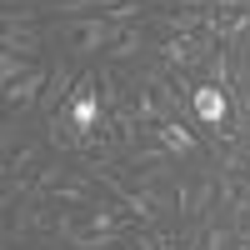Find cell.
I'll return each instance as SVG.
<instances>
[{
	"mask_svg": "<svg viewBox=\"0 0 250 250\" xmlns=\"http://www.w3.org/2000/svg\"><path fill=\"white\" fill-rule=\"evenodd\" d=\"M60 30L70 35L75 55H100V50H110V45H115V35H120V25H115V20H105V15H80V20H60Z\"/></svg>",
	"mask_w": 250,
	"mask_h": 250,
	"instance_id": "1",
	"label": "cell"
},
{
	"mask_svg": "<svg viewBox=\"0 0 250 250\" xmlns=\"http://www.w3.org/2000/svg\"><path fill=\"white\" fill-rule=\"evenodd\" d=\"M50 70H55V65H40V60H35V70H30L25 80L5 85V110H10V115H25L30 105H40L45 90H50Z\"/></svg>",
	"mask_w": 250,
	"mask_h": 250,
	"instance_id": "2",
	"label": "cell"
},
{
	"mask_svg": "<svg viewBox=\"0 0 250 250\" xmlns=\"http://www.w3.org/2000/svg\"><path fill=\"white\" fill-rule=\"evenodd\" d=\"M170 155H195V145H200V135H195V125H185V120H165V125H155L150 130Z\"/></svg>",
	"mask_w": 250,
	"mask_h": 250,
	"instance_id": "3",
	"label": "cell"
},
{
	"mask_svg": "<svg viewBox=\"0 0 250 250\" xmlns=\"http://www.w3.org/2000/svg\"><path fill=\"white\" fill-rule=\"evenodd\" d=\"M75 70L70 65H55L50 70V90H45V100H40V115H55V110H65V100L75 95Z\"/></svg>",
	"mask_w": 250,
	"mask_h": 250,
	"instance_id": "4",
	"label": "cell"
},
{
	"mask_svg": "<svg viewBox=\"0 0 250 250\" xmlns=\"http://www.w3.org/2000/svg\"><path fill=\"white\" fill-rule=\"evenodd\" d=\"M215 190H220V180H215V165H210V170H205V175L190 185V210H185V220H210Z\"/></svg>",
	"mask_w": 250,
	"mask_h": 250,
	"instance_id": "5",
	"label": "cell"
},
{
	"mask_svg": "<svg viewBox=\"0 0 250 250\" xmlns=\"http://www.w3.org/2000/svg\"><path fill=\"white\" fill-rule=\"evenodd\" d=\"M5 50H15V55H25V60H35L40 50H45V25H25V30H5Z\"/></svg>",
	"mask_w": 250,
	"mask_h": 250,
	"instance_id": "6",
	"label": "cell"
},
{
	"mask_svg": "<svg viewBox=\"0 0 250 250\" xmlns=\"http://www.w3.org/2000/svg\"><path fill=\"white\" fill-rule=\"evenodd\" d=\"M140 40H145V20H140V25H120V35H115V45L105 50V55H110V65H120V60H135V55L145 50Z\"/></svg>",
	"mask_w": 250,
	"mask_h": 250,
	"instance_id": "7",
	"label": "cell"
},
{
	"mask_svg": "<svg viewBox=\"0 0 250 250\" xmlns=\"http://www.w3.org/2000/svg\"><path fill=\"white\" fill-rule=\"evenodd\" d=\"M40 10H45V5H35V0L5 5V10H0V25H5V30H25V25H40Z\"/></svg>",
	"mask_w": 250,
	"mask_h": 250,
	"instance_id": "8",
	"label": "cell"
},
{
	"mask_svg": "<svg viewBox=\"0 0 250 250\" xmlns=\"http://www.w3.org/2000/svg\"><path fill=\"white\" fill-rule=\"evenodd\" d=\"M35 65L25 55H15V50H0V80H5V85H15V80H25Z\"/></svg>",
	"mask_w": 250,
	"mask_h": 250,
	"instance_id": "9",
	"label": "cell"
},
{
	"mask_svg": "<svg viewBox=\"0 0 250 250\" xmlns=\"http://www.w3.org/2000/svg\"><path fill=\"white\" fill-rule=\"evenodd\" d=\"M35 155H40V145H20V155H10V160H5V175H25V180H35V175H30Z\"/></svg>",
	"mask_w": 250,
	"mask_h": 250,
	"instance_id": "10",
	"label": "cell"
},
{
	"mask_svg": "<svg viewBox=\"0 0 250 250\" xmlns=\"http://www.w3.org/2000/svg\"><path fill=\"white\" fill-rule=\"evenodd\" d=\"M180 250H195V245H180Z\"/></svg>",
	"mask_w": 250,
	"mask_h": 250,
	"instance_id": "11",
	"label": "cell"
},
{
	"mask_svg": "<svg viewBox=\"0 0 250 250\" xmlns=\"http://www.w3.org/2000/svg\"><path fill=\"white\" fill-rule=\"evenodd\" d=\"M10 250H15V245H10Z\"/></svg>",
	"mask_w": 250,
	"mask_h": 250,
	"instance_id": "12",
	"label": "cell"
}]
</instances>
